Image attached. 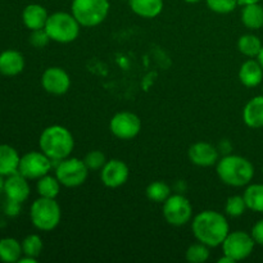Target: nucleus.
<instances>
[{
    "mask_svg": "<svg viewBox=\"0 0 263 263\" xmlns=\"http://www.w3.org/2000/svg\"><path fill=\"white\" fill-rule=\"evenodd\" d=\"M192 230L198 241L211 248L221 246L230 233L226 217L216 211L198 213L192 222Z\"/></svg>",
    "mask_w": 263,
    "mask_h": 263,
    "instance_id": "obj_1",
    "label": "nucleus"
},
{
    "mask_svg": "<svg viewBox=\"0 0 263 263\" xmlns=\"http://www.w3.org/2000/svg\"><path fill=\"white\" fill-rule=\"evenodd\" d=\"M39 146L51 161H62L71 156L74 140L68 128L61 125H53L41 133Z\"/></svg>",
    "mask_w": 263,
    "mask_h": 263,
    "instance_id": "obj_2",
    "label": "nucleus"
},
{
    "mask_svg": "<svg viewBox=\"0 0 263 263\" xmlns=\"http://www.w3.org/2000/svg\"><path fill=\"white\" fill-rule=\"evenodd\" d=\"M216 171L223 184L235 187L246 186L254 176L253 164L241 156H226L218 159Z\"/></svg>",
    "mask_w": 263,
    "mask_h": 263,
    "instance_id": "obj_3",
    "label": "nucleus"
},
{
    "mask_svg": "<svg viewBox=\"0 0 263 263\" xmlns=\"http://www.w3.org/2000/svg\"><path fill=\"white\" fill-rule=\"evenodd\" d=\"M80 27L81 25L72 13L55 12L49 15L44 28L48 32L51 41L68 44L79 37Z\"/></svg>",
    "mask_w": 263,
    "mask_h": 263,
    "instance_id": "obj_4",
    "label": "nucleus"
},
{
    "mask_svg": "<svg viewBox=\"0 0 263 263\" xmlns=\"http://www.w3.org/2000/svg\"><path fill=\"white\" fill-rule=\"evenodd\" d=\"M30 218L37 230L51 231L61 222V207L55 199L40 197L31 204Z\"/></svg>",
    "mask_w": 263,
    "mask_h": 263,
    "instance_id": "obj_5",
    "label": "nucleus"
},
{
    "mask_svg": "<svg viewBox=\"0 0 263 263\" xmlns=\"http://www.w3.org/2000/svg\"><path fill=\"white\" fill-rule=\"evenodd\" d=\"M109 0H72L71 10L82 27H95L107 18Z\"/></svg>",
    "mask_w": 263,
    "mask_h": 263,
    "instance_id": "obj_6",
    "label": "nucleus"
},
{
    "mask_svg": "<svg viewBox=\"0 0 263 263\" xmlns=\"http://www.w3.org/2000/svg\"><path fill=\"white\" fill-rule=\"evenodd\" d=\"M89 175V168L85 164L84 159L64 158L59 161L55 167V177L61 185L66 187H77L84 184Z\"/></svg>",
    "mask_w": 263,
    "mask_h": 263,
    "instance_id": "obj_7",
    "label": "nucleus"
},
{
    "mask_svg": "<svg viewBox=\"0 0 263 263\" xmlns=\"http://www.w3.org/2000/svg\"><path fill=\"white\" fill-rule=\"evenodd\" d=\"M221 246H222L223 254L236 262L243 261L251 256L254 246H256V241H254L253 236L246 231H234V233H229Z\"/></svg>",
    "mask_w": 263,
    "mask_h": 263,
    "instance_id": "obj_8",
    "label": "nucleus"
},
{
    "mask_svg": "<svg viewBox=\"0 0 263 263\" xmlns=\"http://www.w3.org/2000/svg\"><path fill=\"white\" fill-rule=\"evenodd\" d=\"M163 217L172 226L186 225L193 217L192 203L181 194L170 195L163 203Z\"/></svg>",
    "mask_w": 263,
    "mask_h": 263,
    "instance_id": "obj_9",
    "label": "nucleus"
},
{
    "mask_svg": "<svg viewBox=\"0 0 263 263\" xmlns=\"http://www.w3.org/2000/svg\"><path fill=\"white\" fill-rule=\"evenodd\" d=\"M51 170V159L43 152H30L21 157L18 172L27 180H39Z\"/></svg>",
    "mask_w": 263,
    "mask_h": 263,
    "instance_id": "obj_10",
    "label": "nucleus"
},
{
    "mask_svg": "<svg viewBox=\"0 0 263 263\" xmlns=\"http://www.w3.org/2000/svg\"><path fill=\"white\" fill-rule=\"evenodd\" d=\"M109 128L116 138L121 140H131L140 133L141 121L135 113L123 110L113 116L109 122Z\"/></svg>",
    "mask_w": 263,
    "mask_h": 263,
    "instance_id": "obj_11",
    "label": "nucleus"
},
{
    "mask_svg": "<svg viewBox=\"0 0 263 263\" xmlns=\"http://www.w3.org/2000/svg\"><path fill=\"white\" fill-rule=\"evenodd\" d=\"M41 85L49 94L63 95L71 87V79L61 67H50L44 71L41 76Z\"/></svg>",
    "mask_w": 263,
    "mask_h": 263,
    "instance_id": "obj_12",
    "label": "nucleus"
},
{
    "mask_svg": "<svg viewBox=\"0 0 263 263\" xmlns=\"http://www.w3.org/2000/svg\"><path fill=\"white\" fill-rule=\"evenodd\" d=\"M128 175L130 172L125 162L121 159H110V161H107V163L102 168L100 179L105 186L116 189V187L122 186L127 181Z\"/></svg>",
    "mask_w": 263,
    "mask_h": 263,
    "instance_id": "obj_13",
    "label": "nucleus"
},
{
    "mask_svg": "<svg viewBox=\"0 0 263 263\" xmlns=\"http://www.w3.org/2000/svg\"><path fill=\"white\" fill-rule=\"evenodd\" d=\"M30 185H28L27 179L25 176L15 172V174L7 176L4 180V190L3 193L5 194V198L14 202L23 203L30 197Z\"/></svg>",
    "mask_w": 263,
    "mask_h": 263,
    "instance_id": "obj_14",
    "label": "nucleus"
},
{
    "mask_svg": "<svg viewBox=\"0 0 263 263\" xmlns=\"http://www.w3.org/2000/svg\"><path fill=\"white\" fill-rule=\"evenodd\" d=\"M190 162L199 167H211L217 164L218 151L210 143L199 141L193 144L187 152Z\"/></svg>",
    "mask_w": 263,
    "mask_h": 263,
    "instance_id": "obj_15",
    "label": "nucleus"
},
{
    "mask_svg": "<svg viewBox=\"0 0 263 263\" xmlns=\"http://www.w3.org/2000/svg\"><path fill=\"white\" fill-rule=\"evenodd\" d=\"M25 57L22 53L8 49L0 53V73L3 76H17L25 69Z\"/></svg>",
    "mask_w": 263,
    "mask_h": 263,
    "instance_id": "obj_16",
    "label": "nucleus"
},
{
    "mask_svg": "<svg viewBox=\"0 0 263 263\" xmlns=\"http://www.w3.org/2000/svg\"><path fill=\"white\" fill-rule=\"evenodd\" d=\"M48 10L40 4H28L22 12L23 25L30 31L44 28L48 21Z\"/></svg>",
    "mask_w": 263,
    "mask_h": 263,
    "instance_id": "obj_17",
    "label": "nucleus"
},
{
    "mask_svg": "<svg viewBox=\"0 0 263 263\" xmlns=\"http://www.w3.org/2000/svg\"><path fill=\"white\" fill-rule=\"evenodd\" d=\"M243 120L248 127H263V95L254 97L246 104L243 110Z\"/></svg>",
    "mask_w": 263,
    "mask_h": 263,
    "instance_id": "obj_18",
    "label": "nucleus"
},
{
    "mask_svg": "<svg viewBox=\"0 0 263 263\" xmlns=\"http://www.w3.org/2000/svg\"><path fill=\"white\" fill-rule=\"evenodd\" d=\"M263 68L258 61L249 59L244 62L239 71V80L247 87H256L262 82Z\"/></svg>",
    "mask_w": 263,
    "mask_h": 263,
    "instance_id": "obj_19",
    "label": "nucleus"
},
{
    "mask_svg": "<svg viewBox=\"0 0 263 263\" xmlns=\"http://www.w3.org/2000/svg\"><path fill=\"white\" fill-rule=\"evenodd\" d=\"M20 159V154L13 146L0 144V176L7 177L18 172Z\"/></svg>",
    "mask_w": 263,
    "mask_h": 263,
    "instance_id": "obj_20",
    "label": "nucleus"
},
{
    "mask_svg": "<svg viewBox=\"0 0 263 263\" xmlns=\"http://www.w3.org/2000/svg\"><path fill=\"white\" fill-rule=\"evenodd\" d=\"M131 10L143 18H156L163 10V0H128Z\"/></svg>",
    "mask_w": 263,
    "mask_h": 263,
    "instance_id": "obj_21",
    "label": "nucleus"
},
{
    "mask_svg": "<svg viewBox=\"0 0 263 263\" xmlns=\"http://www.w3.org/2000/svg\"><path fill=\"white\" fill-rule=\"evenodd\" d=\"M241 22L249 30H259L263 27V5L259 3L243 5Z\"/></svg>",
    "mask_w": 263,
    "mask_h": 263,
    "instance_id": "obj_22",
    "label": "nucleus"
},
{
    "mask_svg": "<svg viewBox=\"0 0 263 263\" xmlns=\"http://www.w3.org/2000/svg\"><path fill=\"white\" fill-rule=\"evenodd\" d=\"M23 256L22 243L14 238L0 239V261L4 263H14Z\"/></svg>",
    "mask_w": 263,
    "mask_h": 263,
    "instance_id": "obj_23",
    "label": "nucleus"
},
{
    "mask_svg": "<svg viewBox=\"0 0 263 263\" xmlns=\"http://www.w3.org/2000/svg\"><path fill=\"white\" fill-rule=\"evenodd\" d=\"M248 210L254 212H263V185L252 184L246 189L243 194Z\"/></svg>",
    "mask_w": 263,
    "mask_h": 263,
    "instance_id": "obj_24",
    "label": "nucleus"
},
{
    "mask_svg": "<svg viewBox=\"0 0 263 263\" xmlns=\"http://www.w3.org/2000/svg\"><path fill=\"white\" fill-rule=\"evenodd\" d=\"M36 189L40 197L43 198H50V199H55L58 197L59 192H61V182L57 177L50 176V175H45V176L40 177L36 184Z\"/></svg>",
    "mask_w": 263,
    "mask_h": 263,
    "instance_id": "obj_25",
    "label": "nucleus"
},
{
    "mask_svg": "<svg viewBox=\"0 0 263 263\" xmlns=\"http://www.w3.org/2000/svg\"><path fill=\"white\" fill-rule=\"evenodd\" d=\"M238 49L244 55L249 57V58H254L261 51L262 43L256 35L247 33V35L240 36V39L238 40Z\"/></svg>",
    "mask_w": 263,
    "mask_h": 263,
    "instance_id": "obj_26",
    "label": "nucleus"
},
{
    "mask_svg": "<svg viewBox=\"0 0 263 263\" xmlns=\"http://www.w3.org/2000/svg\"><path fill=\"white\" fill-rule=\"evenodd\" d=\"M146 198L154 203H164L171 195V187L164 181H154L146 187Z\"/></svg>",
    "mask_w": 263,
    "mask_h": 263,
    "instance_id": "obj_27",
    "label": "nucleus"
},
{
    "mask_svg": "<svg viewBox=\"0 0 263 263\" xmlns=\"http://www.w3.org/2000/svg\"><path fill=\"white\" fill-rule=\"evenodd\" d=\"M22 252L23 256L39 258L43 252V240L40 236L37 234H31V235L26 236L22 241Z\"/></svg>",
    "mask_w": 263,
    "mask_h": 263,
    "instance_id": "obj_28",
    "label": "nucleus"
},
{
    "mask_svg": "<svg viewBox=\"0 0 263 263\" xmlns=\"http://www.w3.org/2000/svg\"><path fill=\"white\" fill-rule=\"evenodd\" d=\"M210 247L203 243H194L187 248L186 261L190 263H203L210 258Z\"/></svg>",
    "mask_w": 263,
    "mask_h": 263,
    "instance_id": "obj_29",
    "label": "nucleus"
},
{
    "mask_svg": "<svg viewBox=\"0 0 263 263\" xmlns=\"http://www.w3.org/2000/svg\"><path fill=\"white\" fill-rule=\"evenodd\" d=\"M247 210L248 207H247L243 195H233L229 198L225 205L226 215H229L230 217H240Z\"/></svg>",
    "mask_w": 263,
    "mask_h": 263,
    "instance_id": "obj_30",
    "label": "nucleus"
},
{
    "mask_svg": "<svg viewBox=\"0 0 263 263\" xmlns=\"http://www.w3.org/2000/svg\"><path fill=\"white\" fill-rule=\"evenodd\" d=\"M205 3L212 12L218 14L231 13L239 5L238 0H205Z\"/></svg>",
    "mask_w": 263,
    "mask_h": 263,
    "instance_id": "obj_31",
    "label": "nucleus"
},
{
    "mask_svg": "<svg viewBox=\"0 0 263 263\" xmlns=\"http://www.w3.org/2000/svg\"><path fill=\"white\" fill-rule=\"evenodd\" d=\"M84 162L89 171H98V170H102L104 167V164L107 163V159H105L104 153H102L100 151H91L85 156Z\"/></svg>",
    "mask_w": 263,
    "mask_h": 263,
    "instance_id": "obj_32",
    "label": "nucleus"
},
{
    "mask_svg": "<svg viewBox=\"0 0 263 263\" xmlns=\"http://www.w3.org/2000/svg\"><path fill=\"white\" fill-rule=\"evenodd\" d=\"M30 44L36 49H43L50 43V37H49L48 32L45 31V28H40V30H33L31 31L30 35Z\"/></svg>",
    "mask_w": 263,
    "mask_h": 263,
    "instance_id": "obj_33",
    "label": "nucleus"
},
{
    "mask_svg": "<svg viewBox=\"0 0 263 263\" xmlns=\"http://www.w3.org/2000/svg\"><path fill=\"white\" fill-rule=\"evenodd\" d=\"M251 235L253 236L256 244L263 247V220H259L258 222H256V225L252 228Z\"/></svg>",
    "mask_w": 263,
    "mask_h": 263,
    "instance_id": "obj_34",
    "label": "nucleus"
},
{
    "mask_svg": "<svg viewBox=\"0 0 263 263\" xmlns=\"http://www.w3.org/2000/svg\"><path fill=\"white\" fill-rule=\"evenodd\" d=\"M21 204H22V203H18V202H14V200L7 199V203H5V205H4V212L7 213L8 216H10V217H14V216H17L18 213H20Z\"/></svg>",
    "mask_w": 263,
    "mask_h": 263,
    "instance_id": "obj_35",
    "label": "nucleus"
},
{
    "mask_svg": "<svg viewBox=\"0 0 263 263\" xmlns=\"http://www.w3.org/2000/svg\"><path fill=\"white\" fill-rule=\"evenodd\" d=\"M37 262V258H33V257H28V256H23L21 257L18 263H36Z\"/></svg>",
    "mask_w": 263,
    "mask_h": 263,
    "instance_id": "obj_36",
    "label": "nucleus"
},
{
    "mask_svg": "<svg viewBox=\"0 0 263 263\" xmlns=\"http://www.w3.org/2000/svg\"><path fill=\"white\" fill-rule=\"evenodd\" d=\"M261 0H238L239 5H247V4H253V3H259Z\"/></svg>",
    "mask_w": 263,
    "mask_h": 263,
    "instance_id": "obj_37",
    "label": "nucleus"
},
{
    "mask_svg": "<svg viewBox=\"0 0 263 263\" xmlns=\"http://www.w3.org/2000/svg\"><path fill=\"white\" fill-rule=\"evenodd\" d=\"M225 262H235V261H234L233 258H230L229 256H225V254H223L222 258L218 259V263H225Z\"/></svg>",
    "mask_w": 263,
    "mask_h": 263,
    "instance_id": "obj_38",
    "label": "nucleus"
},
{
    "mask_svg": "<svg viewBox=\"0 0 263 263\" xmlns=\"http://www.w3.org/2000/svg\"><path fill=\"white\" fill-rule=\"evenodd\" d=\"M257 61L259 62V64H261L262 68H263V45H262L261 51H259V54H258V55H257Z\"/></svg>",
    "mask_w": 263,
    "mask_h": 263,
    "instance_id": "obj_39",
    "label": "nucleus"
},
{
    "mask_svg": "<svg viewBox=\"0 0 263 263\" xmlns=\"http://www.w3.org/2000/svg\"><path fill=\"white\" fill-rule=\"evenodd\" d=\"M4 190V177L0 176V193H3Z\"/></svg>",
    "mask_w": 263,
    "mask_h": 263,
    "instance_id": "obj_40",
    "label": "nucleus"
},
{
    "mask_svg": "<svg viewBox=\"0 0 263 263\" xmlns=\"http://www.w3.org/2000/svg\"><path fill=\"white\" fill-rule=\"evenodd\" d=\"M184 2L190 3V4H195V3H199V2H202V0H184Z\"/></svg>",
    "mask_w": 263,
    "mask_h": 263,
    "instance_id": "obj_41",
    "label": "nucleus"
},
{
    "mask_svg": "<svg viewBox=\"0 0 263 263\" xmlns=\"http://www.w3.org/2000/svg\"><path fill=\"white\" fill-rule=\"evenodd\" d=\"M127 2H128V0H127Z\"/></svg>",
    "mask_w": 263,
    "mask_h": 263,
    "instance_id": "obj_42",
    "label": "nucleus"
}]
</instances>
